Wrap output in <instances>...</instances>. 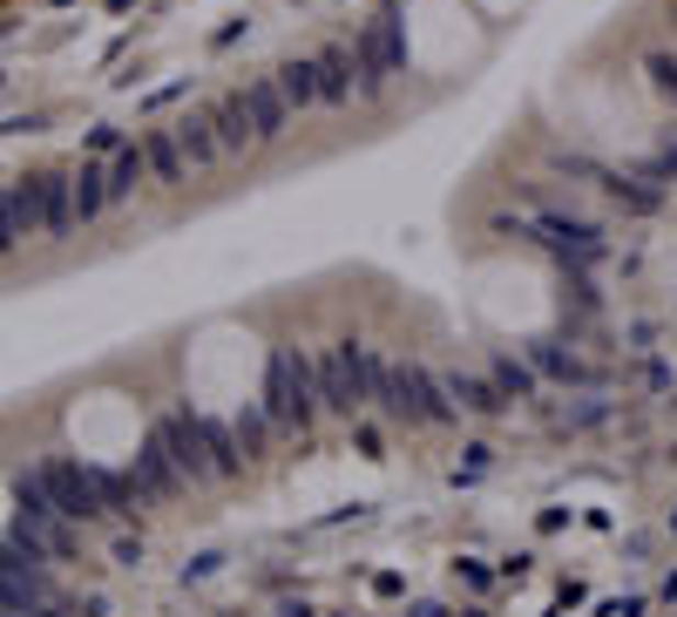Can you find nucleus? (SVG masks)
Returning a JSON list of instances; mask_svg holds the SVG:
<instances>
[{"instance_id":"obj_1","label":"nucleus","mask_w":677,"mask_h":617,"mask_svg":"<svg viewBox=\"0 0 677 617\" xmlns=\"http://www.w3.org/2000/svg\"><path fill=\"white\" fill-rule=\"evenodd\" d=\"M271 346L245 326H204L190 346V407L211 420H245L271 394Z\"/></svg>"},{"instance_id":"obj_2","label":"nucleus","mask_w":677,"mask_h":617,"mask_svg":"<svg viewBox=\"0 0 677 617\" xmlns=\"http://www.w3.org/2000/svg\"><path fill=\"white\" fill-rule=\"evenodd\" d=\"M400 55L433 82H461L488 61V21L474 0H407L400 8Z\"/></svg>"},{"instance_id":"obj_3","label":"nucleus","mask_w":677,"mask_h":617,"mask_svg":"<svg viewBox=\"0 0 677 617\" xmlns=\"http://www.w3.org/2000/svg\"><path fill=\"white\" fill-rule=\"evenodd\" d=\"M529 292H549V272L535 258H488L482 272H474V305H482V319L501 326V333H535L555 319V299H529Z\"/></svg>"},{"instance_id":"obj_4","label":"nucleus","mask_w":677,"mask_h":617,"mask_svg":"<svg viewBox=\"0 0 677 617\" xmlns=\"http://www.w3.org/2000/svg\"><path fill=\"white\" fill-rule=\"evenodd\" d=\"M569 115L589 143H610V149H636L651 136V115L623 82H576L569 89Z\"/></svg>"},{"instance_id":"obj_5","label":"nucleus","mask_w":677,"mask_h":617,"mask_svg":"<svg viewBox=\"0 0 677 617\" xmlns=\"http://www.w3.org/2000/svg\"><path fill=\"white\" fill-rule=\"evenodd\" d=\"M474 8H482V14H495V21H508V14H522L529 0H474Z\"/></svg>"}]
</instances>
